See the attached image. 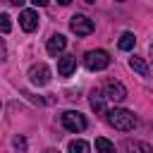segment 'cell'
<instances>
[{"instance_id": "cell-16", "label": "cell", "mask_w": 153, "mask_h": 153, "mask_svg": "<svg viewBox=\"0 0 153 153\" xmlns=\"http://www.w3.org/2000/svg\"><path fill=\"white\" fill-rule=\"evenodd\" d=\"M12 31V22L5 12H0V33H10Z\"/></svg>"}, {"instance_id": "cell-1", "label": "cell", "mask_w": 153, "mask_h": 153, "mask_svg": "<svg viewBox=\"0 0 153 153\" xmlns=\"http://www.w3.org/2000/svg\"><path fill=\"white\" fill-rule=\"evenodd\" d=\"M105 115H108V124L115 127L117 131H131V129L139 124L136 115H134L131 110H124V108H112V110H108Z\"/></svg>"}, {"instance_id": "cell-22", "label": "cell", "mask_w": 153, "mask_h": 153, "mask_svg": "<svg viewBox=\"0 0 153 153\" xmlns=\"http://www.w3.org/2000/svg\"><path fill=\"white\" fill-rule=\"evenodd\" d=\"M43 153H60V151H55V148H48V151H43Z\"/></svg>"}, {"instance_id": "cell-13", "label": "cell", "mask_w": 153, "mask_h": 153, "mask_svg": "<svg viewBox=\"0 0 153 153\" xmlns=\"http://www.w3.org/2000/svg\"><path fill=\"white\" fill-rule=\"evenodd\" d=\"M96 153H115V143L108 141L105 136H98L96 139Z\"/></svg>"}, {"instance_id": "cell-15", "label": "cell", "mask_w": 153, "mask_h": 153, "mask_svg": "<svg viewBox=\"0 0 153 153\" xmlns=\"http://www.w3.org/2000/svg\"><path fill=\"white\" fill-rule=\"evenodd\" d=\"M134 43H136L134 33H129V31H127V33H122V36H120V48H122V50H131V48H134Z\"/></svg>"}, {"instance_id": "cell-23", "label": "cell", "mask_w": 153, "mask_h": 153, "mask_svg": "<svg viewBox=\"0 0 153 153\" xmlns=\"http://www.w3.org/2000/svg\"><path fill=\"white\" fill-rule=\"evenodd\" d=\"M148 53H151V60H153V43H151V48H148Z\"/></svg>"}, {"instance_id": "cell-10", "label": "cell", "mask_w": 153, "mask_h": 153, "mask_svg": "<svg viewBox=\"0 0 153 153\" xmlns=\"http://www.w3.org/2000/svg\"><path fill=\"white\" fill-rule=\"evenodd\" d=\"M124 153H153V146L146 143V141L127 139V141H124Z\"/></svg>"}, {"instance_id": "cell-25", "label": "cell", "mask_w": 153, "mask_h": 153, "mask_svg": "<svg viewBox=\"0 0 153 153\" xmlns=\"http://www.w3.org/2000/svg\"><path fill=\"white\" fill-rule=\"evenodd\" d=\"M0 108H2V103H0Z\"/></svg>"}, {"instance_id": "cell-19", "label": "cell", "mask_w": 153, "mask_h": 153, "mask_svg": "<svg viewBox=\"0 0 153 153\" xmlns=\"http://www.w3.org/2000/svg\"><path fill=\"white\" fill-rule=\"evenodd\" d=\"M31 2H33V5H36V7H45V5H48V2H50V0H31Z\"/></svg>"}, {"instance_id": "cell-4", "label": "cell", "mask_w": 153, "mask_h": 153, "mask_svg": "<svg viewBox=\"0 0 153 153\" xmlns=\"http://www.w3.org/2000/svg\"><path fill=\"white\" fill-rule=\"evenodd\" d=\"M69 29H72L76 36H88V33H93L96 24H93V19H88L86 14H74V17L69 19Z\"/></svg>"}, {"instance_id": "cell-18", "label": "cell", "mask_w": 153, "mask_h": 153, "mask_svg": "<svg viewBox=\"0 0 153 153\" xmlns=\"http://www.w3.org/2000/svg\"><path fill=\"white\" fill-rule=\"evenodd\" d=\"M7 60V48H5V41L0 38V62H5Z\"/></svg>"}, {"instance_id": "cell-26", "label": "cell", "mask_w": 153, "mask_h": 153, "mask_svg": "<svg viewBox=\"0 0 153 153\" xmlns=\"http://www.w3.org/2000/svg\"><path fill=\"white\" fill-rule=\"evenodd\" d=\"M117 2H122V0H117Z\"/></svg>"}, {"instance_id": "cell-24", "label": "cell", "mask_w": 153, "mask_h": 153, "mask_svg": "<svg viewBox=\"0 0 153 153\" xmlns=\"http://www.w3.org/2000/svg\"><path fill=\"white\" fill-rule=\"evenodd\" d=\"M84 2H96V0H84Z\"/></svg>"}, {"instance_id": "cell-5", "label": "cell", "mask_w": 153, "mask_h": 153, "mask_svg": "<svg viewBox=\"0 0 153 153\" xmlns=\"http://www.w3.org/2000/svg\"><path fill=\"white\" fill-rule=\"evenodd\" d=\"M29 79L33 86H45L50 81V67L45 62H36L31 69H29Z\"/></svg>"}, {"instance_id": "cell-11", "label": "cell", "mask_w": 153, "mask_h": 153, "mask_svg": "<svg viewBox=\"0 0 153 153\" xmlns=\"http://www.w3.org/2000/svg\"><path fill=\"white\" fill-rule=\"evenodd\" d=\"M91 108H93L96 112H105V96H103L98 88L91 91Z\"/></svg>"}, {"instance_id": "cell-14", "label": "cell", "mask_w": 153, "mask_h": 153, "mask_svg": "<svg viewBox=\"0 0 153 153\" xmlns=\"http://www.w3.org/2000/svg\"><path fill=\"white\" fill-rule=\"evenodd\" d=\"M67 151H69V153H88V151H91V146H88L84 139H74V141H69Z\"/></svg>"}, {"instance_id": "cell-17", "label": "cell", "mask_w": 153, "mask_h": 153, "mask_svg": "<svg viewBox=\"0 0 153 153\" xmlns=\"http://www.w3.org/2000/svg\"><path fill=\"white\" fill-rule=\"evenodd\" d=\"M12 143H14V148H17V151H26V139H24V136H14V141H12Z\"/></svg>"}, {"instance_id": "cell-3", "label": "cell", "mask_w": 153, "mask_h": 153, "mask_svg": "<svg viewBox=\"0 0 153 153\" xmlns=\"http://www.w3.org/2000/svg\"><path fill=\"white\" fill-rule=\"evenodd\" d=\"M60 122H62V127L67 129V131H84L86 129V117L81 115V112H76V110H65L62 115H60Z\"/></svg>"}, {"instance_id": "cell-21", "label": "cell", "mask_w": 153, "mask_h": 153, "mask_svg": "<svg viewBox=\"0 0 153 153\" xmlns=\"http://www.w3.org/2000/svg\"><path fill=\"white\" fill-rule=\"evenodd\" d=\"M57 2H60V5H69L72 0H57Z\"/></svg>"}, {"instance_id": "cell-20", "label": "cell", "mask_w": 153, "mask_h": 153, "mask_svg": "<svg viewBox=\"0 0 153 153\" xmlns=\"http://www.w3.org/2000/svg\"><path fill=\"white\" fill-rule=\"evenodd\" d=\"M10 2H12V5H17V7H19V5H22V2H26V0H10Z\"/></svg>"}, {"instance_id": "cell-9", "label": "cell", "mask_w": 153, "mask_h": 153, "mask_svg": "<svg viewBox=\"0 0 153 153\" xmlns=\"http://www.w3.org/2000/svg\"><path fill=\"white\" fill-rule=\"evenodd\" d=\"M76 67V55H62L57 60V74L60 76H69Z\"/></svg>"}, {"instance_id": "cell-6", "label": "cell", "mask_w": 153, "mask_h": 153, "mask_svg": "<svg viewBox=\"0 0 153 153\" xmlns=\"http://www.w3.org/2000/svg\"><path fill=\"white\" fill-rule=\"evenodd\" d=\"M105 98L112 100V103H122V100L127 98V88H124V84L117 81V79H108V81H105Z\"/></svg>"}, {"instance_id": "cell-8", "label": "cell", "mask_w": 153, "mask_h": 153, "mask_svg": "<svg viewBox=\"0 0 153 153\" xmlns=\"http://www.w3.org/2000/svg\"><path fill=\"white\" fill-rule=\"evenodd\" d=\"M45 48H48V53H50L53 57H57V55L67 48V38H65L62 33H53V36L48 38V45H45Z\"/></svg>"}, {"instance_id": "cell-2", "label": "cell", "mask_w": 153, "mask_h": 153, "mask_svg": "<svg viewBox=\"0 0 153 153\" xmlns=\"http://www.w3.org/2000/svg\"><path fill=\"white\" fill-rule=\"evenodd\" d=\"M110 65V55L105 50H88L84 55V67L91 69V72H100Z\"/></svg>"}, {"instance_id": "cell-12", "label": "cell", "mask_w": 153, "mask_h": 153, "mask_svg": "<svg viewBox=\"0 0 153 153\" xmlns=\"http://www.w3.org/2000/svg\"><path fill=\"white\" fill-rule=\"evenodd\" d=\"M129 67H131L136 74H141V76H148V65H146L141 57H136V55H134V57H129Z\"/></svg>"}, {"instance_id": "cell-7", "label": "cell", "mask_w": 153, "mask_h": 153, "mask_svg": "<svg viewBox=\"0 0 153 153\" xmlns=\"http://www.w3.org/2000/svg\"><path fill=\"white\" fill-rule=\"evenodd\" d=\"M19 24H22V29L24 31H36L38 29V14L33 12V10H24L22 14H19Z\"/></svg>"}]
</instances>
